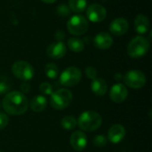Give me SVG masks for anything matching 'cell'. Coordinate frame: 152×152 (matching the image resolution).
Segmentation results:
<instances>
[{
    "mask_svg": "<svg viewBox=\"0 0 152 152\" xmlns=\"http://www.w3.org/2000/svg\"><path fill=\"white\" fill-rule=\"evenodd\" d=\"M102 123L101 115L93 110H87L80 114L77 119L78 126L86 132H93L97 130Z\"/></svg>",
    "mask_w": 152,
    "mask_h": 152,
    "instance_id": "7a4b0ae2",
    "label": "cell"
},
{
    "mask_svg": "<svg viewBox=\"0 0 152 152\" xmlns=\"http://www.w3.org/2000/svg\"><path fill=\"white\" fill-rule=\"evenodd\" d=\"M55 39L58 41V42H62V40L64 39L65 37V34L62 30H58L56 33H55V36H54Z\"/></svg>",
    "mask_w": 152,
    "mask_h": 152,
    "instance_id": "f1b7e54d",
    "label": "cell"
},
{
    "mask_svg": "<svg viewBox=\"0 0 152 152\" xmlns=\"http://www.w3.org/2000/svg\"><path fill=\"white\" fill-rule=\"evenodd\" d=\"M107 142H108V139L104 135H97V136H95V138L93 141L94 145L96 147H99V148L105 147L107 145Z\"/></svg>",
    "mask_w": 152,
    "mask_h": 152,
    "instance_id": "cb8c5ba5",
    "label": "cell"
},
{
    "mask_svg": "<svg viewBox=\"0 0 152 152\" xmlns=\"http://www.w3.org/2000/svg\"><path fill=\"white\" fill-rule=\"evenodd\" d=\"M86 76H87L89 78L94 79V78H96L97 71H96V69H95L94 68H93V67H87V68L86 69Z\"/></svg>",
    "mask_w": 152,
    "mask_h": 152,
    "instance_id": "83f0119b",
    "label": "cell"
},
{
    "mask_svg": "<svg viewBox=\"0 0 152 152\" xmlns=\"http://www.w3.org/2000/svg\"><path fill=\"white\" fill-rule=\"evenodd\" d=\"M11 87V80L4 76H0V94H7L10 91Z\"/></svg>",
    "mask_w": 152,
    "mask_h": 152,
    "instance_id": "603a6c76",
    "label": "cell"
},
{
    "mask_svg": "<svg viewBox=\"0 0 152 152\" xmlns=\"http://www.w3.org/2000/svg\"><path fill=\"white\" fill-rule=\"evenodd\" d=\"M125 84L134 89H140L146 84V77L141 70L133 69L127 71L123 77Z\"/></svg>",
    "mask_w": 152,
    "mask_h": 152,
    "instance_id": "ba28073f",
    "label": "cell"
},
{
    "mask_svg": "<svg viewBox=\"0 0 152 152\" xmlns=\"http://www.w3.org/2000/svg\"><path fill=\"white\" fill-rule=\"evenodd\" d=\"M72 99H73L72 93L69 89L62 88L53 92L51 94L50 104L54 110H61L67 108L70 104Z\"/></svg>",
    "mask_w": 152,
    "mask_h": 152,
    "instance_id": "277c9868",
    "label": "cell"
},
{
    "mask_svg": "<svg viewBox=\"0 0 152 152\" xmlns=\"http://www.w3.org/2000/svg\"><path fill=\"white\" fill-rule=\"evenodd\" d=\"M134 29L138 34H145L150 29V20L149 18L143 14H139L134 20Z\"/></svg>",
    "mask_w": 152,
    "mask_h": 152,
    "instance_id": "2e32d148",
    "label": "cell"
},
{
    "mask_svg": "<svg viewBox=\"0 0 152 152\" xmlns=\"http://www.w3.org/2000/svg\"><path fill=\"white\" fill-rule=\"evenodd\" d=\"M0 152H1V151H0Z\"/></svg>",
    "mask_w": 152,
    "mask_h": 152,
    "instance_id": "d6a6232c",
    "label": "cell"
},
{
    "mask_svg": "<svg viewBox=\"0 0 152 152\" xmlns=\"http://www.w3.org/2000/svg\"><path fill=\"white\" fill-rule=\"evenodd\" d=\"M128 95L127 88L123 84H116L114 85L110 92V97L112 102L116 103L123 102Z\"/></svg>",
    "mask_w": 152,
    "mask_h": 152,
    "instance_id": "7c38bea8",
    "label": "cell"
},
{
    "mask_svg": "<svg viewBox=\"0 0 152 152\" xmlns=\"http://www.w3.org/2000/svg\"><path fill=\"white\" fill-rule=\"evenodd\" d=\"M41 1H43L44 3H46V4H53V3L56 2L57 0H41Z\"/></svg>",
    "mask_w": 152,
    "mask_h": 152,
    "instance_id": "4dcf8cb0",
    "label": "cell"
},
{
    "mask_svg": "<svg viewBox=\"0 0 152 152\" xmlns=\"http://www.w3.org/2000/svg\"><path fill=\"white\" fill-rule=\"evenodd\" d=\"M89 28L88 20L83 15H74L67 22V28L71 35L81 36L84 35Z\"/></svg>",
    "mask_w": 152,
    "mask_h": 152,
    "instance_id": "5b68a950",
    "label": "cell"
},
{
    "mask_svg": "<svg viewBox=\"0 0 152 152\" xmlns=\"http://www.w3.org/2000/svg\"><path fill=\"white\" fill-rule=\"evenodd\" d=\"M61 126L65 129V130H73L77 125V119L72 117V116H65L61 121Z\"/></svg>",
    "mask_w": 152,
    "mask_h": 152,
    "instance_id": "7402d4cb",
    "label": "cell"
},
{
    "mask_svg": "<svg viewBox=\"0 0 152 152\" xmlns=\"http://www.w3.org/2000/svg\"><path fill=\"white\" fill-rule=\"evenodd\" d=\"M109 28L111 34L118 37L123 36L127 32L129 28V23L125 18H117L110 22Z\"/></svg>",
    "mask_w": 152,
    "mask_h": 152,
    "instance_id": "8fae6325",
    "label": "cell"
},
{
    "mask_svg": "<svg viewBox=\"0 0 152 152\" xmlns=\"http://www.w3.org/2000/svg\"><path fill=\"white\" fill-rule=\"evenodd\" d=\"M9 123V117L5 113H0V130L6 127Z\"/></svg>",
    "mask_w": 152,
    "mask_h": 152,
    "instance_id": "4316f807",
    "label": "cell"
},
{
    "mask_svg": "<svg viewBox=\"0 0 152 152\" xmlns=\"http://www.w3.org/2000/svg\"><path fill=\"white\" fill-rule=\"evenodd\" d=\"M20 88H21V91H23L24 93H27L29 91V88H30V86L27 83V82H23L20 86Z\"/></svg>",
    "mask_w": 152,
    "mask_h": 152,
    "instance_id": "f546056e",
    "label": "cell"
},
{
    "mask_svg": "<svg viewBox=\"0 0 152 152\" xmlns=\"http://www.w3.org/2000/svg\"><path fill=\"white\" fill-rule=\"evenodd\" d=\"M68 47L74 53H80L84 50L85 44L77 37H71L68 40Z\"/></svg>",
    "mask_w": 152,
    "mask_h": 152,
    "instance_id": "ffe728a7",
    "label": "cell"
},
{
    "mask_svg": "<svg viewBox=\"0 0 152 152\" xmlns=\"http://www.w3.org/2000/svg\"><path fill=\"white\" fill-rule=\"evenodd\" d=\"M150 49V42L142 36L134 37L127 46V53L133 59H138L144 56Z\"/></svg>",
    "mask_w": 152,
    "mask_h": 152,
    "instance_id": "3957f363",
    "label": "cell"
},
{
    "mask_svg": "<svg viewBox=\"0 0 152 152\" xmlns=\"http://www.w3.org/2000/svg\"><path fill=\"white\" fill-rule=\"evenodd\" d=\"M126 136V129L122 125L117 124L112 126L108 132L107 139L112 143H119Z\"/></svg>",
    "mask_w": 152,
    "mask_h": 152,
    "instance_id": "9a60e30c",
    "label": "cell"
},
{
    "mask_svg": "<svg viewBox=\"0 0 152 152\" xmlns=\"http://www.w3.org/2000/svg\"><path fill=\"white\" fill-rule=\"evenodd\" d=\"M12 71L15 77L22 80L23 82L32 79L35 74L33 67L28 62L24 61H18L14 62L12 67Z\"/></svg>",
    "mask_w": 152,
    "mask_h": 152,
    "instance_id": "8992f818",
    "label": "cell"
},
{
    "mask_svg": "<svg viewBox=\"0 0 152 152\" xmlns=\"http://www.w3.org/2000/svg\"><path fill=\"white\" fill-rule=\"evenodd\" d=\"M86 16L92 22H102L107 16V11L102 5L99 4H93L87 7Z\"/></svg>",
    "mask_w": 152,
    "mask_h": 152,
    "instance_id": "9c48e42d",
    "label": "cell"
},
{
    "mask_svg": "<svg viewBox=\"0 0 152 152\" xmlns=\"http://www.w3.org/2000/svg\"><path fill=\"white\" fill-rule=\"evenodd\" d=\"M56 12H57V13L60 16L67 17V16H69L70 14L71 11H70V9L69 8L68 5H66V4H60V5H58V7L56 9Z\"/></svg>",
    "mask_w": 152,
    "mask_h": 152,
    "instance_id": "484cf974",
    "label": "cell"
},
{
    "mask_svg": "<svg viewBox=\"0 0 152 152\" xmlns=\"http://www.w3.org/2000/svg\"><path fill=\"white\" fill-rule=\"evenodd\" d=\"M67 53V47L63 42H55L48 45L46 49V54L54 60L61 59Z\"/></svg>",
    "mask_w": 152,
    "mask_h": 152,
    "instance_id": "30bf717a",
    "label": "cell"
},
{
    "mask_svg": "<svg viewBox=\"0 0 152 152\" xmlns=\"http://www.w3.org/2000/svg\"><path fill=\"white\" fill-rule=\"evenodd\" d=\"M47 106V99L44 95H36L30 102L29 107L34 112H42Z\"/></svg>",
    "mask_w": 152,
    "mask_h": 152,
    "instance_id": "ac0fdd59",
    "label": "cell"
},
{
    "mask_svg": "<svg viewBox=\"0 0 152 152\" xmlns=\"http://www.w3.org/2000/svg\"><path fill=\"white\" fill-rule=\"evenodd\" d=\"M91 89L93 93L97 96H103L106 94L108 91L107 82L102 78H94L93 79Z\"/></svg>",
    "mask_w": 152,
    "mask_h": 152,
    "instance_id": "e0dca14e",
    "label": "cell"
},
{
    "mask_svg": "<svg viewBox=\"0 0 152 152\" xmlns=\"http://www.w3.org/2000/svg\"><path fill=\"white\" fill-rule=\"evenodd\" d=\"M0 107H1V105H0Z\"/></svg>",
    "mask_w": 152,
    "mask_h": 152,
    "instance_id": "1f68e13d",
    "label": "cell"
},
{
    "mask_svg": "<svg viewBox=\"0 0 152 152\" xmlns=\"http://www.w3.org/2000/svg\"><path fill=\"white\" fill-rule=\"evenodd\" d=\"M3 108L10 115L18 116L25 113L28 108L27 97L19 91L9 92L3 99Z\"/></svg>",
    "mask_w": 152,
    "mask_h": 152,
    "instance_id": "6da1fadb",
    "label": "cell"
},
{
    "mask_svg": "<svg viewBox=\"0 0 152 152\" xmlns=\"http://www.w3.org/2000/svg\"><path fill=\"white\" fill-rule=\"evenodd\" d=\"M39 90L45 95H51L53 93V88L52 85L47 82L42 83L39 86Z\"/></svg>",
    "mask_w": 152,
    "mask_h": 152,
    "instance_id": "d4e9b609",
    "label": "cell"
},
{
    "mask_svg": "<svg viewBox=\"0 0 152 152\" xmlns=\"http://www.w3.org/2000/svg\"><path fill=\"white\" fill-rule=\"evenodd\" d=\"M45 73L46 77L50 79H54L59 76V69L56 64L50 62L47 63L45 67Z\"/></svg>",
    "mask_w": 152,
    "mask_h": 152,
    "instance_id": "44dd1931",
    "label": "cell"
},
{
    "mask_svg": "<svg viewBox=\"0 0 152 152\" xmlns=\"http://www.w3.org/2000/svg\"><path fill=\"white\" fill-rule=\"evenodd\" d=\"M68 6L70 11L77 13H80L86 10L87 6V2L86 0H69Z\"/></svg>",
    "mask_w": 152,
    "mask_h": 152,
    "instance_id": "d6986e66",
    "label": "cell"
},
{
    "mask_svg": "<svg viewBox=\"0 0 152 152\" xmlns=\"http://www.w3.org/2000/svg\"><path fill=\"white\" fill-rule=\"evenodd\" d=\"M113 44L112 37L107 32H100L94 38V45L100 50H107Z\"/></svg>",
    "mask_w": 152,
    "mask_h": 152,
    "instance_id": "4fadbf2b",
    "label": "cell"
},
{
    "mask_svg": "<svg viewBox=\"0 0 152 152\" xmlns=\"http://www.w3.org/2000/svg\"><path fill=\"white\" fill-rule=\"evenodd\" d=\"M70 145L77 151H81L85 150L87 145L86 135L81 131L74 132L70 136Z\"/></svg>",
    "mask_w": 152,
    "mask_h": 152,
    "instance_id": "5bb4252c",
    "label": "cell"
},
{
    "mask_svg": "<svg viewBox=\"0 0 152 152\" xmlns=\"http://www.w3.org/2000/svg\"><path fill=\"white\" fill-rule=\"evenodd\" d=\"M82 77L81 70L77 67H69L65 69L60 76V83L67 87L77 85Z\"/></svg>",
    "mask_w": 152,
    "mask_h": 152,
    "instance_id": "52a82bcc",
    "label": "cell"
}]
</instances>
